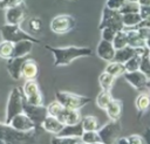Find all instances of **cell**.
Masks as SVG:
<instances>
[{"label":"cell","instance_id":"cell-40","mask_svg":"<svg viewBox=\"0 0 150 144\" xmlns=\"http://www.w3.org/2000/svg\"><path fill=\"white\" fill-rule=\"evenodd\" d=\"M25 0H0V9H7L9 7L22 4Z\"/></svg>","mask_w":150,"mask_h":144},{"label":"cell","instance_id":"cell-49","mask_svg":"<svg viewBox=\"0 0 150 144\" xmlns=\"http://www.w3.org/2000/svg\"><path fill=\"white\" fill-rule=\"evenodd\" d=\"M145 46H146V47L150 49V36H149L148 39H145Z\"/></svg>","mask_w":150,"mask_h":144},{"label":"cell","instance_id":"cell-50","mask_svg":"<svg viewBox=\"0 0 150 144\" xmlns=\"http://www.w3.org/2000/svg\"><path fill=\"white\" fill-rule=\"evenodd\" d=\"M146 89H148V90L150 91V80L148 81V85H146Z\"/></svg>","mask_w":150,"mask_h":144},{"label":"cell","instance_id":"cell-44","mask_svg":"<svg viewBox=\"0 0 150 144\" xmlns=\"http://www.w3.org/2000/svg\"><path fill=\"white\" fill-rule=\"evenodd\" d=\"M137 29V32H138V34L141 35V37L145 41V39H148L149 36H150V28L149 27H138V28H136Z\"/></svg>","mask_w":150,"mask_h":144},{"label":"cell","instance_id":"cell-20","mask_svg":"<svg viewBox=\"0 0 150 144\" xmlns=\"http://www.w3.org/2000/svg\"><path fill=\"white\" fill-rule=\"evenodd\" d=\"M105 112L111 121H120L122 116V102L120 100L112 98L105 108Z\"/></svg>","mask_w":150,"mask_h":144},{"label":"cell","instance_id":"cell-7","mask_svg":"<svg viewBox=\"0 0 150 144\" xmlns=\"http://www.w3.org/2000/svg\"><path fill=\"white\" fill-rule=\"evenodd\" d=\"M76 25V20L74 16L69 14H60L52 19L50 21V29L55 34H66L74 29Z\"/></svg>","mask_w":150,"mask_h":144},{"label":"cell","instance_id":"cell-28","mask_svg":"<svg viewBox=\"0 0 150 144\" xmlns=\"http://www.w3.org/2000/svg\"><path fill=\"white\" fill-rule=\"evenodd\" d=\"M115 80L116 77L107 71H102L101 75L98 76V83H100V87L101 89H104V90H111L114 83H115Z\"/></svg>","mask_w":150,"mask_h":144},{"label":"cell","instance_id":"cell-19","mask_svg":"<svg viewBox=\"0 0 150 144\" xmlns=\"http://www.w3.org/2000/svg\"><path fill=\"white\" fill-rule=\"evenodd\" d=\"M34 42L30 40H21L14 43V53L13 56L15 57H25L29 55L33 50Z\"/></svg>","mask_w":150,"mask_h":144},{"label":"cell","instance_id":"cell-51","mask_svg":"<svg viewBox=\"0 0 150 144\" xmlns=\"http://www.w3.org/2000/svg\"><path fill=\"white\" fill-rule=\"evenodd\" d=\"M127 1H132V2H138V0H127Z\"/></svg>","mask_w":150,"mask_h":144},{"label":"cell","instance_id":"cell-2","mask_svg":"<svg viewBox=\"0 0 150 144\" xmlns=\"http://www.w3.org/2000/svg\"><path fill=\"white\" fill-rule=\"evenodd\" d=\"M0 137L4 144H18V143H28L35 139L34 131L25 132L14 129L8 123H0Z\"/></svg>","mask_w":150,"mask_h":144},{"label":"cell","instance_id":"cell-1","mask_svg":"<svg viewBox=\"0 0 150 144\" xmlns=\"http://www.w3.org/2000/svg\"><path fill=\"white\" fill-rule=\"evenodd\" d=\"M46 49L53 54L54 66H56V67L68 66L75 59L90 56L93 53V50L89 47H77V46H68V47L46 46Z\"/></svg>","mask_w":150,"mask_h":144},{"label":"cell","instance_id":"cell-27","mask_svg":"<svg viewBox=\"0 0 150 144\" xmlns=\"http://www.w3.org/2000/svg\"><path fill=\"white\" fill-rule=\"evenodd\" d=\"M104 71L114 75L115 77H117V76H121V75H123L125 73V67H124V63L112 60V61L108 62V64L105 66Z\"/></svg>","mask_w":150,"mask_h":144},{"label":"cell","instance_id":"cell-3","mask_svg":"<svg viewBox=\"0 0 150 144\" xmlns=\"http://www.w3.org/2000/svg\"><path fill=\"white\" fill-rule=\"evenodd\" d=\"M23 103H25V96H23L22 89H20L19 87H14L8 95L5 123H9V121L15 115L23 112Z\"/></svg>","mask_w":150,"mask_h":144},{"label":"cell","instance_id":"cell-30","mask_svg":"<svg viewBox=\"0 0 150 144\" xmlns=\"http://www.w3.org/2000/svg\"><path fill=\"white\" fill-rule=\"evenodd\" d=\"M112 100V95L110 92V90H104L102 89L100 91V94L96 96V104L98 108L105 110V108L108 107V104L111 102Z\"/></svg>","mask_w":150,"mask_h":144},{"label":"cell","instance_id":"cell-23","mask_svg":"<svg viewBox=\"0 0 150 144\" xmlns=\"http://www.w3.org/2000/svg\"><path fill=\"white\" fill-rule=\"evenodd\" d=\"M124 29H125L127 35H128V44L129 46H131L134 48L145 46V41L141 37L137 29H135V28H124Z\"/></svg>","mask_w":150,"mask_h":144},{"label":"cell","instance_id":"cell-29","mask_svg":"<svg viewBox=\"0 0 150 144\" xmlns=\"http://www.w3.org/2000/svg\"><path fill=\"white\" fill-rule=\"evenodd\" d=\"M81 142L83 144H103L101 136L97 131H83L81 135Z\"/></svg>","mask_w":150,"mask_h":144},{"label":"cell","instance_id":"cell-37","mask_svg":"<svg viewBox=\"0 0 150 144\" xmlns=\"http://www.w3.org/2000/svg\"><path fill=\"white\" fill-rule=\"evenodd\" d=\"M139 62H141V57L135 54L131 59H129L124 63L125 71H135V70H138L139 69Z\"/></svg>","mask_w":150,"mask_h":144},{"label":"cell","instance_id":"cell-16","mask_svg":"<svg viewBox=\"0 0 150 144\" xmlns=\"http://www.w3.org/2000/svg\"><path fill=\"white\" fill-rule=\"evenodd\" d=\"M39 74V66L35 60L26 57L21 69V77L25 80H35Z\"/></svg>","mask_w":150,"mask_h":144},{"label":"cell","instance_id":"cell-26","mask_svg":"<svg viewBox=\"0 0 150 144\" xmlns=\"http://www.w3.org/2000/svg\"><path fill=\"white\" fill-rule=\"evenodd\" d=\"M135 105L139 114H145L150 108V95L146 92L139 94L135 100Z\"/></svg>","mask_w":150,"mask_h":144},{"label":"cell","instance_id":"cell-5","mask_svg":"<svg viewBox=\"0 0 150 144\" xmlns=\"http://www.w3.org/2000/svg\"><path fill=\"white\" fill-rule=\"evenodd\" d=\"M56 100L66 108L69 109H77L80 110L82 107H84L87 103H89L91 100L87 96L74 94L70 91H64V90H59L56 91Z\"/></svg>","mask_w":150,"mask_h":144},{"label":"cell","instance_id":"cell-46","mask_svg":"<svg viewBox=\"0 0 150 144\" xmlns=\"http://www.w3.org/2000/svg\"><path fill=\"white\" fill-rule=\"evenodd\" d=\"M149 27L150 28V18H148V19H144V20H142L141 22H139V25L136 27V28H138V27Z\"/></svg>","mask_w":150,"mask_h":144},{"label":"cell","instance_id":"cell-41","mask_svg":"<svg viewBox=\"0 0 150 144\" xmlns=\"http://www.w3.org/2000/svg\"><path fill=\"white\" fill-rule=\"evenodd\" d=\"M125 2V0H107L105 6L110 9H116L120 11V8L123 6V4Z\"/></svg>","mask_w":150,"mask_h":144},{"label":"cell","instance_id":"cell-14","mask_svg":"<svg viewBox=\"0 0 150 144\" xmlns=\"http://www.w3.org/2000/svg\"><path fill=\"white\" fill-rule=\"evenodd\" d=\"M115 53H116V49H115L112 42L105 41V40H101L98 42L97 48H96V54L100 59H102L107 62L112 61L114 56H115Z\"/></svg>","mask_w":150,"mask_h":144},{"label":"cell","instance_id":"cell-38","mask_svg":"<svg viewBox=\"0 0 150 144\" xmlns=\"http://www.w3.org/2000/svg\"><path fill=\"white\" fill-rule=\"evenodd\" d=\"M138 70H141V71L150 80V59H149V55L141 57L139 69H138Z\"/></svg>","mask_w":150,"mask_h":144},{"label":"cell","instance_id":"cell-12","mask_svg":"<svg viewBox=\"0 0 150 144\" xmlns=\"http://www.w3.org/2000/svg\"><path fill=\"white\" fill-rule=\"evenodd\" d=\"M124 80L136 90L143 91L146 89L148 81L149 78L141 71V70H135V71H125L123 74Z\"/></svg>","mask_w":150,"mask_h":144},{"label":"cell","instance_id":"cell-18","mask_svg":"<svg viewBox=\"0 0 150 144\" xmlns=\"http://www.w3.org/2000/svg\"><path fill=\"white\" fill-rule=\"evenodd\" d=\"M57 118L64 124H76V123L81 122L82 117L77 109H69V108L64 107Z\"/></svg>","mask_w":150,"mask_h":144},{"label":"cell","instance_id":"cell-25","mask_svg":"<svg viewBox=\"0 0 150 144\" xmlns=\"http://www.w3.org/2000/svg\"><path fill=\"white\" fill-rule=\"evenodd\" d=\"M122 20H123V26L124 28H135L139 25V22L143 20L139 15L138 12L136 13H127L122 14Z\"/></svg>","mask_w":150,"mask_h":144},{"label":"cell","instance_id":"cell-43","mask_svg":"<svg viewBox=\"0 0 150 144\" xmlns=\"http://www.w3.org/2000/svg\"><path fill=\"white\" fill-rule=\"evenodd\" d=\"M141 18L144 20V19H148L150 18V6H141L139 5V11H138Z\"/></svg>","mask_w":150,"mask_h":144},{"label":"cell","instance_id":"cell-15","mask_svg":"<svg viewBox=\"0 0 150 144\" xmlns=\"http://www.w3.org/2000/svg\"><path fill=\"white\" fill-rule=\"evenodd\" d=\"M26 57L27 56H25V57L13 56L7 60V70L13 80L18 81L21 78V69H22V64H23V61L26 60Z\"/></svg>","mask_w":150,"mask_h":144},{"label":"cell","instance_id":"cell-52","mask_svg":"<svg viewBox=\"0 0 150 144\" xmlns=\"http://www.w3.org/2000/svg\"><path fill=\"white\" fill-rule=\"evenodd\" d=\"M0 144H4V142H2V139H1V137H0Z\"/></svg>","mask_w":150,"mask_h":144},{"label":"cell","instance_id":"cell-6","mask_svg":"<svg viewBox=\"0 0 150 144\" xmlns=\"http://www.w3.org/2000/svg\"><path fill=\"white\" fill-rule=\"evenodd\" d=\"M105 27L114 28L115 30H121L124 28L123 26V20H122V14L120 11L116 9H110L107 6L102 11V16L98 22V29H103Z\"/></svg>","mask_w":150,"mask_h":144},{"label":"cell","instance_id":"cell-36","mask_svg":"<svg viewBox=\"0 0 150 144\" xmlns=\"http://www.w3.org/2000/svg\"><path fill=\"white\" fill-rule=\"evenodd\" d=\"M28 28L34 34L41 33V30H42V21H41V19L36 18V16L35 18H30L28 20Z\"/></svg>","mask_w":150,"mask_h":144},{"label":"cell","instance_id":"cell-13","mask_svg":"<svg viewBox=\"0 0 150 144\" xmlns=\"http://www.w3.org/2000/svg\"><path fill=\"white\" fill-rule=\"evenodd\" d=\"M5 19H6V23H11V25L22 23L23 20L26 19V7L23 2L7 8L5 12Z\"/></svg>","mask_w":150,"mask_h":144},{"label":"cell","instance_id":"cell-53","mask_svg":"<svg viewBox=\"0 0 150 144\" xmlns=\"http://www.w3.org/2000/svg\"><path fill=\"white\" fill-rule=\"evenodd\" d=\"M149 59H150V54H149Z\"/></svg>","mask_w":150,"mask_h":144},{"label":"cell","instance_id":"cell-39","mask_svg":"<svg viewBox=\"0 0 150 144\" xmlns=\"http://www.w3.org/2000/svg\"><path fill=\"white\" fill-rule=\"evenodd\" d=\"M116 32L114 28H110V27H105L103 29H101V37L102 40H105V41H110L112 42L115 35H116Z\"/></svg>","mask_w":150,"mask_h":144},{"label":"cell","instance_id":"cell-48","mask_svg":"<svg viewBox=\"0 0 150 144\" xmlns=\"http://www.w3.org/2000/svg\"><path fill=\"white\" fill-rule=\"evenodd\" d=\"M138 4L141 6H150V0H138Z\"/></svg>","mask_w":150,"mask_h":144},{"label":"cell","instance_id":"cell-32","mask_svg":"<svg viewBox=\"0 0 150 144\" xmlns=\"http://www.w3.org/2000/svg\"><path fill=\"white\" fill-rule=\"evenodd\" d=\"M112 44H114L115 49H120V48L128 46V35H127V32L124 28L116 32V35L112 40Z\"/></svg>","mask_w":150,"mask_h":144},{"label":"cell","instance_id":"cell-31","mask_svg":"<svg viewBox=\"0 0 150 144\" xmlns=\"http://www.w3.org/2000/svg\"><path fill=\"white\" fill-rule=\"evenodd\" d=\"M13 53H14V43L7 40H2L0 42V57L8 60L13 57Z\"/></svg>","mask_w":150,"mask_h":144},{"label":"cell","instance_id":"cell-17","mask_svg":"<svg viewBox=\"0 0 150 144\" xmlns=\"http://www.w3.org/2000/svg\"><path fill=\"white\" fill-rule=\"evenodd\" d=\"M66 124L62 123L57 117H54V116H50V115H47L46 118L43 119L42 124H41V128L49 132V133H53V135H57L64 126Z\"/></svg>","mask_w":150,"mask_h":144},{"label":"cell","instance_id":"cell-11","mask_svg":"<svg viewBox=\"0 0 150 144\" xmlns=\"http://www.w3.org/2000/svg\"><path fill=\"white\" fill-rule=\"evenodd\" d=\"M14 129L20 130V131H25V132H30V131H35L36 130V124L33 122V119L26 114V112H20L18 115H15L9 123Z\"/></svg>","mask_w":150,"mask_h":144},{"label":"cell","instance_id":"cell-33","mask_svg":"<svg viewBox=\"0 0 150 144\" xmlns=\"http://www.w3.org/2000/svg\"><path fill=\"white\" fill-rule=\"evenodd\" d=\"M52 144H79L81 142V137H70V136H59L54 135L50 140Z\"/></svg>","mask_w":150,"mask_h":144},{"label":"cell","instance_id":"cell-21","mask_svg":"<svg viewBox=\"0 0 150 144\" xmlns=\"http://www.w3.org/2000/svg\"><path fill=\"white\" fill-rule=\"evenodd\" d=\"M81 125L83 131H97L101 128L100 121L93 115H87L81 118Z\"/></svg>","mask_w":150,"mask_h":144},{"label":"cell","instance_id":"cell-9","mask_svg":"<svg viewBox=\"0 0 150 144\" xmlns=\"http://www.w3.org/2000/svg\"><path fill=\"white\" fill-rule=\"evenodd\" d=\"M120 132H121L120 121H111L110 119L109 123H107L105 125H103L98 129V133L101 136L103 144L115 143L116 139L120 137Z\"/></svg>","mask_w":150,"mask_h":144},{"label":"cell","instance_id":"cell-8","mask_svg":"<svg viewBox=\"0 0 150 144\" xmlns=\"http://www.w3.org/2000/svg\"><path fill=\"white\" fill-rule=\"evenodd\" d=\"M22 92L25 96V100L35 105H42L43 104V96L40 90V87L35 80H26L23 87H22Z\"/></svg>","mask_w":150,"mask_h":144},{"label":"cell","instance_id":"cell-42","mask_svg":"<svg viewBox=\"0 0 150 144\" xmlns=\"http://www.w3.org/2000/svg\"><path fill=\"white\" fill-rule=\"evenodd\" d=\"M127 138H128L129 144H143V143H145V142H144V137L141 136V135H137V133L130 135V136H128Z\"/></svg>","mask_w":150,"mask_h":144},{"label":"cell","instance_id":"cell-10","mask_svg":"<svg viewBox=\"0 0 150 144\" xmlns=\"http://www.w3.org/2000/svg\"><path fill=\"white\" fill-rule=\"evenodd\" d=\"M23 112H26L32 119L33 122L36 124V126H41L43 119L46 118V116L48 115L47 112V107L42 105H35V104H30L25 100L23 103Z\"/></svg>","mask_w":150,"mask_h":144},{"label":"cell","instance_id":"cell-45","mask_svg":"<svg viewBox=\"0 0 150 144\" xmlns=\"http://www.w3.org/2000/svg\"><path fill=\"white\" fill-rule=\"evenodd\" d=\"M143 137H144V142H145L146 144H150V128H146V129L144 130Z\"/></svg>","mask_w":150,"mask_h":144},{"label":"cell","instance_id":"cell-24","mask_svg":"<svg viewBox=\"0 0 150 144\" xmlns=\"http://www.w3.org/2000/svg\"><path fill=\"white\" fill-rule=\"evenodd\" d=\"M134 55H135V48L128 44V46H125V47H123V48L116 49L114 60H115V61H118V62H122V63H125V62H127L129 59H131Z\"/></svg>","mask_w":150,"mask_h":144},{"label":"cell","instance_id":"cell-35","mask_svg":"<svg viewBox=\"0 0 150 144\" xmlns=\"http://www.w3.org/2000/svg\"><path fill=\"white\" fill-rule=\"evenodd\" d=\"M139 11V4L138 2H132V1H127L123 4V6L120 8L121 14H127V13H136Z\"/></svg>","mask_w":150,"mask_h":144},{"label":"cell","instance_id":"cell-34","mask_svg":"<svg viewBox=\"0 0 150 144\" xmlns=\"http://www.w3.org/2000/svg\"><path fill=\"white\" fill-rule=\"evenodd\" d=\"M63 108H64V107L56 100V101H54V102H52V103L48 104V107H47V112H48V115H50V116L59 117V115L61 114V111L63 110Z\"/></svg>","mask_w":150,"mask_h":144},{"label":"cell","instance_id":"cell-22","mask_svg":"<svg viewBox=\"0 0 150 144\" xmlns=\"http://www.w3.org/2000/svg\"><path fill=\"white\" fill-rule=\"evenodd\" d=\"M83 133V129L81 125V122L76 124H66L63 129L57 133L59 136H70V137H81Z\"/></svg>","mask_w":150,"mask_h":144},{"label":"cell","instance_id":"cell-4","mask_svg":"<svg viewBox=\"0 0 150 144\" xmlns=\"http://www.w3.org/2000/svg\"><path fill=\"white\" fill-rule=\"evenodd\" d=\"M0 34H1L2 40H7V41H11L13 43H15L18 41H21V40H30L34 43H39L40 42L38 39H35L28 32L23 30L20 27V25L6 23L0 28Z\"/></svg>","mask_w":150,"mask_h":144},{"label":"cell","instance_id":"cell-47","mask_svg":"<svg viewBox=\"0 0 150 144\" xmlns=\"http://www.w3.org/2000/svg\"><path fill=\"white\" fill-rule=\"evenodd\" d=\"M115 143H117V144H129V142H128V138L127 137H118L117 139H116V142Z\"/></svg>","mask_w":150,"mask_h":144}]
</instances>
